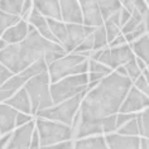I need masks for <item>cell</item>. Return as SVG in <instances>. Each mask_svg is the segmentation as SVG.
<instances>
[{"instance_id":"cell-22","label":"cell","mask_w":149,"mask_h":149,"mask_svg":"<svg viewBox=\"0 0 149 149\" xmlns=\"http://www.w3.org/2000/svg\"><path fill=\"white\" fill-rule=\"evenodd\" d=\"M73 149H109L105 136L102 135H92L76 139Z\"/></svg>"},{"instance_id":"cell-29","label":"cell","mask_w":149,"mask_h":149,"mask_svg":"<svg viewBox=\"0 0 149 149\" xmlns=\"http://www.w3.org/2000/svg\"><path fill=\"white\" fill-rule=\"evenodd\" d=\"M106 47H109V40H107L106 29L102 24L96 27L94 31V51L102 49Z\"/></svg>"},{"instance_id":"cell-36","label":"cell","mask_w":149,"mask_h":149,"mask_svg":"<svg viewBox=\"0 0 149 149\" xmlns=\"http://www.w3.org/2000/svg\"><path fill=\"white\" fill-rule=\"evenodd\" d=\"M65 54H67V52L65 49H56V51H49L47 52L46 54H44V59H46V62L48 63V66L51 65L52 62H54L56 59L63 57Z\"/></svg>"},{"instance_id":"cell-48","label":"cell","mask_w":149,"mask_h":149,"mask_svg":"<svg viewBox=\"0 0 149 149\" xmlns=\"http://www.w3.org/2000/svg\"><path fill=\"white\" fill-rule=\"evenodd\" d=\"M143 22H144V24H145V28H147V33H148V32H149V10L144 14Z\"/></svg>"},{"instance_id":"cell-34","label":"cell","mask_w":149,"mask_h":149,"mask_svg":"<svg viewBox=\"0 0 149 149\" xmlns=\"http://www.w3.org/2000/svg\"><path fill=\"white\" fill-rule=\"evenodd\" d=\"M124 66H125L126 73H128V77L133 81V82L140 76L141 73H143V71L140 70V67H139V65H138V62H136V57L133 58L132 61H129L128 63H125Z\"/></svg>"},{"instance_id":"cell-52","label":"cell","mask_w":149,"mask_h":149,"mask_svg":"<svg viewBox=\"0 0 149 149\" xmlns=\"http://www.w3.org/2000/svg\"><path fill=\"white\" fill-rule=\"evenodd\" d=\"M145 1H147V3H148V4H149V0H145Z\"/></svg>"},{"instance_id":"cell-10","label":"cell","mask_w":149,"mask_h":149,"mask_svg":"<svg viewBox=\"0 0 149 149\" xmlns=\"http://www.w3.org/2000/svg\"><path fill=\"white\" fill-rule=\"evenodd\" d=\"M34 129L36 120H32L22 126H17V129L12 132V138L5 149H29Z\"/></svg>"},{"instance_id":"cell-41","label":"cell","mask_w":149,"mask_h":149,"mask_svg":"<svg viewBox=\"0 0 149 149\" xmlns=\"http://www.w3.org/2000/svg\"><path fill=\"white\" fill-rule=\"evenodd\" d=\"M133 85L134 86H135L138 90H140V91H143L144 94H145V91H147V88H148V85H149V82L147 81V79H145L144 77V74L141 73L139 77H138V79L134 81L133 82Z\"/></svg>"},{"instance_id":"cell-25","label":"cell","mask_w":149,"mask_h":149,"mask_svg":"<svg viewBox=\"0 0 149 149\" xmlns=\"http://www.w3.org/2000/svg\"><path fill=\"white\" fill-rule=\"evenodd\" d=\"M47 22H48V25H49L52 33L57 38L58 43L62 46L67 38V23L63 20L53 19V18H47Z\"/></svg>"},{"instance_id":"cell-14","label":"cell","mask_w":149,"mask_h":149,"mask_svg":"<svg viewBox=\"0 0 149 149\" xmlns=\"http://www.w3.org/2000/svg\"><path fill=\"white\" fill-rule=\"evenodd\" d=\"M135 58V53L130 43H125L118 47H110V63L109 66L113 70L118 68L119 66H124L125 63Z\"/></svg>"},{"instance_id":"cell-7","label":"cell","mask_w":149,"mask_h":149,"mask_svg":"<svg viewBox=\"0 0 149 149\" xmlns=\"http://www.w3.org/2000/svg\"><path fill=\"white\" fill-rule=\"evenodd\" d=\"M36 128L39 133L40 147L61 143L66 140H73L72 128L67 124L44 118L36 119Z\"/></svg>"},{"instance_id":"cell-8","label":"cell","mask_w":149,"mask_h":149,"mask_svg":"<svg viewBox=\"0 0 149 149\" xmlns=\"http://www.w3.org/2000/svg\"><path fill=\"white\" fill-rule=\"evenodd\" d=\"M84 97H85V94L76 95L73 97L67 99L59 104H54L53 106L48 107L46 110L38 111L34 116L59 121V123H63V124H67L71 126L76 114L80 111L81 101H82Z\"/></svg>"},{"instance_id":"cell-24","label":"cell","mask_w":149,"mask_h":149,"mask_svg":"<svg viewBox=\"0 0 149 149\" xmlns=\"http://www.w3.org/2000/svg\"><path fill=\"white\" fill-rule=\"evenodd\" d=\"M130 46L136 57L141 58L149 66V32L134 40L133 43H130Z\"/></svg>"},{"instance_id":"cell-20","label":"cell","mask_w":149,"mask_h":149,"mask_svg":"<svg viewBox=\"0 0 149 149\" xmlns=\"http://www.w3.org/2000/svg\"><path fill=\"white\" fill-rule=\"evenodd\" d=\"M33 5H34V8L38 9L44 17L62 20L59 0H33Z\"/></svg>"},{"instance_id":"cell-3","label":"cell","mask_w":149,"mask_h":149,"mask_svg":"<svg viewBox=\"0 0 149 149\" xmlns=\"http://www.w3.org/2000/svg\"><path fill=\"white\" fill-rule=\"evenodd\" d=\"M51 77L48 72L32 77L25 82L24 87L29 95V99H31L33 116L38 111L46 110L54 105L51 95Z\"/></svg>"},{"instance_id":"cell-44","label":"cell","mask_w":149,"mask_h":149,"mask_svg":"<svg viewBox=\"0 0 149 149\" xmlns=\"http://www.w3.org/2000/svg\"><path fill=\"white\" fill-rule=\"evenodd\" d=\"M130 17H132V13H130L128 9L124 8V6L121 5V8H120V24H121V27L129 20Z\"/></svg>"},{"instance_id":"cell-40","label":"cell","mask_w":149,"mask_h":149,"mask_svg":"<svg viewBox=\"0 0 149 149\" xmlns=\"http://www.w3.org/2000/svg\"><path fill=\"white\" fill-rule=\"evenodd\" d=\"M13 74L14 73L8 68V67H5L3 63H0V86H1L5 81H8Z\"/></svg>"},{"instance_id":"cell-2","label":"cell","mask_w":149,"mask_h":149,"mask_svg":"<svg viewBox=\"0 0 149 149\" xmlns=\"http://www.w3.org/2000/svg\"><path fill=\"white\" fill-rule=\"evenodd\" d=\"M63 49L59 43L44 38L37 29L29 24L28 36L19 43H10L0 51V63L15 73H20L33 62L43 58L49 51Z\"/></svg>"},{"instance_id":"cell-12","label":"cell","mask_w":149,"mask_h":149,"mask_svg":"<svg viewBox=\"0 0 149 149\" xmlns=\"http://www.w3.org/2000/svg\"><path fill=\"white\" fill-rule=\"evenodd\" d=\"M81 12L84 17V24L88 27H99L104 24V19L100 12L99 0H79Z\"/></svg>"},{"instance_id":"cell-55","label":"cell","mask_w":149,"mask_h":149,"mask_svg":"<svg viewBox=\"0 0 149 149\" xmlns=\"http://www.w3.org/2000/svg\"><path fill=\"white\" fill-rule=\"evenodd\" d=\"M120 1H123V0H120Z\"/></svg>"},{"instance_id":"cell-15","label":"cell","mask_w":149,"mask_h":149,"mask_svg":"<svg viewBox=\"0 0 149 149\" xmlns=\"http://www.w3.org/2000/svg\"><path fill=\"white\" fill-rule=\"evenodd\" d=\"M62 20L66 23H84L79 0H59Z\"/></svg>"},{"instance_id":"cell-42","label":"cell","mask_w":149,"mask_h":149,"mask_svg":"<svg viewBox=\"0 0 149 149\" xmlns=\"http://www.w3.org/2000/svg\"><path fill=\"white\" fill-rule=\"evenodd\" d=\"M33 6H34L33 5V0H24L23 9H22V14H20L22 19H25V20L28 19V17H29V14H31V12H32Z\"/></svg>"},{"instance_id":"cell-27","label":"cell","mask_w":149,"mask_h":149,"mask_svg":"<svg viewBox=\"0 0 149 149\" xmlns=\"http://www.w3.org/2000/svg\"><path fill=\"white\" fill-rule=\"evenodd\" d=\"M99 6L100 12H101L102 19H107L110 15L116 13L121 8V1L120 0H99Z\"/></svg>"},{"instance_id":"cell-46","label":"cell","mask_w":149,"mask_h":149,"mask_svg":"<svg viewBox=\"0 0 149 149\" xmlns=\"http://www.w3.org/2000/svg\"><path fill=\"white\" fill-rule=\"evenodd\" d=\"M10 138H12V133H6L4 135L0 136V149H5L8 145Z\"/></svg>"},{"instance_id":"cell-1","label":"cell","mask_w":149,"mask_h":149,"mask_svg":"<svg viewBox=\"0 0 149 149\" xmlns=\"http://www.w3.org/2000/svg\"><path fill=\"white\" fill-rule=\"evenodd\" d=\"M132 86L133 81L128 76L113 71L85 95L80 106L82 119L95 120L116 115Z\"/></svg>"},{"instance_id":"cell-49","label":"cell","mask_w":149,"mask_h":149,"mask_svg":"<svg viewBox=\"0 0 149 149\" xmlns=\"http://www.w3.org/2000/svg\"><path fill=\"white\" fill-rule=\"evenodd\" d=\"M6 46H8V43H6L5 40L3 39L1 37H0V51H1V49H4V48H5Z\"/></svg>"},{"instance_id":"cell-21","label":"cell","mask_w":149,"mask_h":149,"mask_svg":"<svg viewBox=\"0 0 149 149\" xmlns=\"http://www.w3.org/2000/svg\"><path fill=\"white\" fill-rule=\"evenodd\" d=\"M113 68L104 63L96 61V59H88V82H96V81L102 80L107 74L113 72Z\"/></svg>"},{"instance_id":"cell-43","label":"cell","mask_w":149,"mask_h":149,"mask_svg":"<svg viewBox=\"0 0 149 149\" xmlns=\"http://www.w3.org/2000/svg\"><path fill=\"white\" fill-rule=\"evenodd\" d=\"M29 149H40V139H39V133L37 128L33 132V136H32V143H31V148Z\"/></svg>"},{"instance_id":"cell-16","label":"cell","mask_w":149,"mask_h":149,"mask_svg":"<svg viewBox=\"0 0 149 149\" xmlns=\"http://www.w3.org/2000/svg\"><path fill=\"white\" fill-rule=\"evenodd\" d=\"M27 22H28L29 24H32L33 27H34L37 31H38L40 34L44 37V38L49 39V40H52V42L58 43L57 38L54 37V34L52 33L51 28H49V25H48L47 17H44L38 9L34 8V6H33V9H32L31 14H29V17H28Z\"/></svg>"},{"instance_id":"cell-9","label":"cell","mask_w":149,"mask_h":149,"mask_svg":"<svg viewBox=\"0 0 149 149\" xmlns=\"http://www.w3.org/2000/svg\"><path fill=\"white\" fill-rule=\"evenodd\" d=\"M95 28L96 27L85 25L84 23H67V38L62 44L63 49L67 53L74 52L76 48L82 43V40L95 31Z\"/></svg>"},{"instance_id":"cell-13","label":"cell","mask_w":149,"mask_h":149,"mask_svg":"<svg viewBox=\"0 0 149 149\" xmlns=\"http://www.w3.org/2000/svg\"><path fill=\"white\" fill-rule=\"evenodd\" d=\"M109 149H140V135H123L115 132L105 135Z\"/></svg>"},{"instance_id":"cell-18","label":"cell","mask_w":149,"mask_h":149,"mask_svg":"<svg viewBox=\"0 0 149 149\" xmlns=\"http://www.w3.org/2000/svg\"><path fill=\"white\" fill-rule=\"evenodd\" d=\"M18 111L5 102H0V133L4 135L12 133L15 128V119Z\"/></svg>"},{"instance_id":"cell-32","label":"cell","mask_w":149,"mask_h":149,"mask_svg":"<svg viewBox=\"0 0 149 149\" xmlns=\"http://www.w3.org/2000/svg\"><path fill=\"white\" fill-rule=\"evenodd\" d=\"M144 15L140 12H138L136 9H134V12L132 13V17L129 18V20L121 27V33L123 34H126V33H130L135 29L138 25H139L141 22H143Z\"/></svg>"},{"instance_id":"cell-37","label":"cell","mask_w":149,"mask_h":149,"mask_svg":"<svg viewBox=\"0 0 149 149\" xmlns=\"http://www.w3.org/2000/svg\"><path fill=\"white\" fill-rule=\"evenodd\" d=\"M138 113H118L116 114V129L120 128L121 125H124L125 123H128L129 120L136 118Z\"/></svg>"},{"instance_id":"cell-23","label":"cell","mask_w":149,"mask_h":149,"mask_svg":"<svg viewBox=\"0 0 149 149\" xmlns=\"http://www.w3.org/2000/svg\"><path fill=\"white\" fill-rule=\"evenodd\" d=\"M104 27L106 29L107 40L113 42L118 36L121 34V24H120V10L110 15L107 19L104 20Z\"/></svg>"},{"instance_id":"cell-28","label":"cell","mask_w":149,"mask_h":149,"mask_svg":"<svg viewBox=\"0 0 149 149\" xmlns=\"http://www.w3.org/2000/svg\"><path fill=\"white\" fill-rule=\"evenodd\" d=\"M24 0H0V10L14 15H20Z\"/></svg>"},{"instance_id":"cell-30","label":"cell","mask_w":149,"mask_h":149,"mask_svg":"<svg viewBox=\"0 0 149 149\" xmlns=\"http://www.w3.org/2000/svg\"><path fill=\"white\" fill-rule=\"evenodd\" d=\"M136 121H138V126H139L140 136L149 138V106L145 107L143 111L138 113Z\"/></svg>"},{"instance_id":"cell-5","label":"cell","mask_w":149,"mask_h":149,"mask_svg":"<svg viewBox=\"0 0 149 149\" xmlns=\"http://www.w3.org/2000/svg\"><path fill=\"white\" fill-rule=\"evenodd\" d=\"M71 128H72L73 140L92 135L114 133L116 132V115H110V116L95 119V120H85L79 111L73 119Z\"/></svg>"},{"instance_id":"cell-47","label":"cell","mask_w":149,"mask_h":149,"mask_svg":"<svg viewBox=\"0 0 149 149\" xmlns=\"http://www.w3.org/2000/svg\"><path fill=\"white\" fill-rule=\"evenodd\" d=\"M140 149H149V138L140 136Z\"/></svg>"},{"instance_id":"cell-38","label":"cell","mask_w":149,"mask_h":149,"mask_svg":"<svg viewBox=\"0 0 149 149\" xmlns=\"http://www.w3.org/2000/svg\"><path fill=\"white\" fill-rule=\"evenodd\" d=\"M74 141L73 140H66L61 141V143H56L51 145H46V147H40V149H73Z\"/></svg>"},{"instance_id":"cell-50","label":"cell","mask_w":149,"mask_h":149,"mask_svg":"<svg viewBox=\"0 0 149 149\" xmlns=\"http://www.w3.org/2000/svg\"><path fill=\"white\" fill-rule=\"evenodd\" d=\"M143 74H144V77H145V79H147V81L149 82V70H148V67H147V68H145V70L143 71Z\"/></svg>"},{"instance_id":"cell-39","label":"cell","mask_w":149,"mask_h":149,"mask_svg":"<svg viewBox=\"0 0 149 149\" xmlns=\"http://www.w3.org/2000/svg\"><path fill=\"white\" fill-rule=\"evenodd\" d=\"M32 120H33L32 114H25V113H19V111H18L17 119H15V126H22Z\"/></svg>"},{"instance_id":"cell-54","label":"cell","mask_w":149,"mask_h":149,"mask_svg":"<svg viewBox=\"0 0 149 149\" xmlns=\"http://www.w3.org/2000/svg\"><path fill=\"white\" fill-rule=\"evenodd\" d=\"M148 70H149V66H148Z\"/></svg>"},{"instance_id":"cell-4","label":"cell","mask_w":149,"mask_h":149,"mask_svg":"<svg viewBox=\"0 0 149 149\" xmlns=\"http://www.w3.org/2000/svg\"><path fill=\"white\" fill-rule=\"evenodd\" d=\"M87 71L88 57H86L82 53H76V52L67 53L48 66L51 82H57L58 80L71 76V74L87 73Z\"/></svg>"},{"instance_id":"cell-53","label":"cell","mask_w":149,"mask_h":149,"mask_svg":"<svg viewBox=\"0 0 149 149\" xmlns=\"http://www.w3.org/2000/svg\"><path fill=\"white\" fill-rule=\"evenodd\" d=\"M0 136H1V133H0Z\"/></svg>"},{"instance_id":"cell-6","label":"cell","mask_w":149,"mask_h":149,"mask_svg":"<svg viewBox=\"0 0 149 149\" xmlns=\"http://www.w3.org/2000/svg\"><path fill=\"white\" fill-rule=\"evenodd\" d=\"M88 88V74L79 73L63 77L57 82L51 84V95L53 104H59L67 99H71L80 94H87Z\"/></svg>"},{"instance_id":"cell-31","label":"cell","mask_w":149,"mask_h":149,"mask_svg":"<svg viewBox=\"0 0 149 149\" xmlns=\"http://www.w3.org/2000/svg\"><path fill=\"white\" fill-rule=\"evenodd\" d=\"M20 19H22L20 15H14V14L5 13V12L0 10V37L3 36V33H4L6 29L10 28L14 24H17Z\"/></svg>"},{"instance_id":"cell-11","label":"cell","mask_w":149,"mask_h":149,"mask_svg":"<svg viewBox=\"0 0 149 149\" xmlns=\"http://www.w3.org/2000/svg\"><path fill=\"white\" fill-rule=\"evenodd\" d=\"M148 106H149V97L143 91L138 90L133 85L130 87L119 113H139V111H143Z\"/></svg>"},{"instance_id":"cell-26","label":"cell","mask_w":149,"mask_h":149,"mask_svg":"<svg viewBox=\"0 0 149 149\" xmlns=\"http://www.w3.org/2000/svg\"><path fill=\"white\" fill-rule=\"evenodd\" d=\"M44 72H48V63L46 62V59L43 58H39L38 61L33 62L31 66H28L24 71H22V74L25 77L27 80L32 79L34 76H38L40 73H44Z\"/></svg>"},{"instance_id":"cell-51","label":"cell","mask_w":149,"mask_h":149,"mask_svg":"<svg viewBox=\"0 0 149 149\" xmlns=\"http://www.w3.org/2000/svg\"><path fill=\"white\" fill-rule=\"evenodd\" d=\"M145 95H147L148 97H149V85H148V88H147V91H145Z\"/></svg>"},{"instance_id":"cell-33","label":"cell","mask_w":149,"mask_h":149,"mask_svg":"<svg viewBox=\"0 0 149 149\" xmlns=\"http://www.w3.org/2000/svg\"><path fill=\"white\" fill-rule=\"evenodd\" d=\"M116 133L123 134V135H140L136 118L132 119V120H129L128 123H125L124 125H121L120 128H118Z\"/></svg>"},{"instance_id":"cell-45","label":"cell","mask_w":149,"mask_h":149,"mask_svg":"<svg viewBox=\"0 0 149 149\" xmlns=\"http://www.w3.org/2000/svg\"><path fill=\"white\" fill-rule=\"evenodd\" d=\"M125 43H128V42H126V39H125V36L121 33V34L118 36L113 42L109 43V47H118V46H121V44H125Z\"/></svg>"},{"instance_id":"cell-19","label":"cell","mask_w":149,"mask_h":149,"mask_svg":"<svg viewBox=\"0 0 149 149\" xmlns=\"http://www.w3.org/2000/svg\"><path fill=\"white\" fill-rule=\"evenodd\" d=\"M5 104H8L9 106L14 107L17 111L19 113H25V114H32V104H31V99L25 87L23 86L19 88L12 97L8 99L5 101Z\"/></svg>"},{"instance_id":"cell-35","label":"cell","mask_w":149,"mask_h":149,"mask_svg":"<svg viewBox=\"0 0 149 149\" xmlns=\"http://www.w3.org/2000/svg\"><path fill=\"white\" fill-rule=\"evenodd\" d=\"M94 51V32L88 34L86 38L82 40V43L76 48V53H81V52H91Z\"/></svg>"},{"instance_id":"cell-17","label":"cell","mask_w":149,"mask_h":149,"mask_svg":"<svg viewBox=\"0 0 149 149\" xmlns=\"http://www.w3.org/2000/svg\"><path fill=\"white\" fill-rule=\"evenodd\" d=\"M28 31H29V23L25 19H20L17 24H14L10 28L6 29V31L3 33L1 38L8 44L19 43L25 39V37L28 36Z\"/></svg>"}]
</instances>
